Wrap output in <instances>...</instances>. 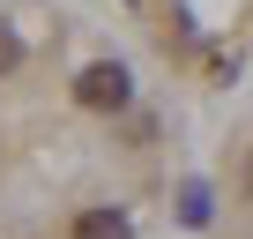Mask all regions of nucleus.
Returning <instances> with one entry per match:
<instances>
[{
    "mask_svg": "<svg viewBox=\"0 0 253 239\" xmlns=\"http://www.w3.org/2000/svg\"><path fill=\"white\" fill-rule=\"evenodd\" d=\"M126 90H134V82H126V67H119V60H97V67H82V75H75V105H89V112H119V105H126Z\"/></svg>",
    "mask_w": 253,
    "mask_h": 239,
    "instance_id": "obj_1",
    "label": "nucleus"
},
{
    "mask_svg": "<svg viewBox=\"0 0 253 239\" xmlns=\"http://www.w3.org/2000/svg\"><path fill=\"white\" fill-rule=\"evenodd\" d=\"M75 239H126V217H104V209H97V217L75 224Z\"/></svg>",
    "mask_w": 253,
    "mask_h": 239,
    "instance_id": "obj_2",
    "label": "nucleus"
},
{
    "mask_svg": "<svg viewBox=\"0 0 253 239\" xmlns=\"http://www.w3.org/2000/svg\"><path fill=\"white\" fill-rule=\"evenodd\" d=\"M15 60H23V45H15V30H8V23H0V75H8Z\"/></svg>",
    "mask_w": 253,
    "mask_h": 239,
    "instance_id": "obj_4",
    "label": "nucleus"
},
{
    "mask_svg": "<svg viewBox=\"0 0 253 239\" xmlns=\"http://www.w3.org/2000/svg\"><path fill=\"white\" fill-rule=\"evenodd\" d=\"M179 217H186V224H209V187H201V179L179 194Z\"/></svg>",
    "mask_w": 253,
    "mask_h": 239,
    "instance_id": "obj_3",
    "label": "nucleus"
}]
</instances>
